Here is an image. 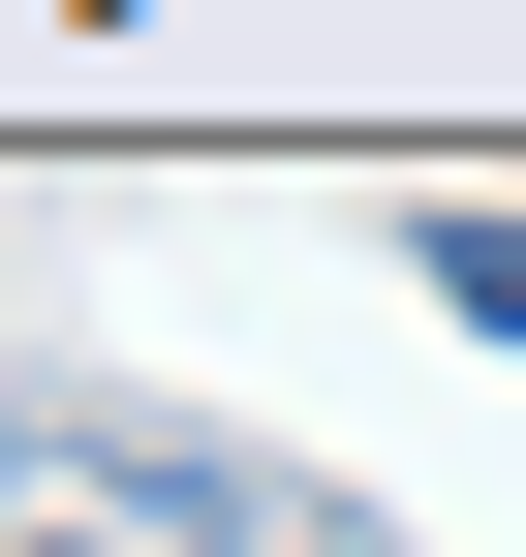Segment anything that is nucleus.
<instances>
[{
    "mask_svg": "<svg viewBox=\"0 0 526 557\" xmlns=\"http://www.w3.org/2000/svg\"><path fill=\"white\" fill-rule=\"evenodd\" d=\"M0 557H217V434L32 403V434H0Z\"/></svg>",
    "mask_w": 526,
    "mask_h": 557,
    "instance_id": "obj_1",
    "label": "nucleus"
},
{
    "mask_svg": "<svg viewBox=\"0 0 526 557\" xmlns=\"http://www.w3.org/2000/svg\"><path fill=\"white\" fill-rule=\"evenodd\" d=\"M434 310H465V341H526V218H434Z\"/></svg>",
    "mask_w": 526,
    "mask_h": 557,
    "instance_id": "obj_2",
    "label": "nucleus"
}]
</instances>
